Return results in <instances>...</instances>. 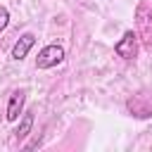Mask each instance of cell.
<instances>
[{"label": "cell", "mask_w": 152, "mask_h": 152, "mask_svg": "<svg viewBox=\"0 0 152 152\" xmlns=\"http://www.w3.org/2000/svg\"><path fill=\"white\" fill-rule=\"evenodd\" d=\"M126 107L135 119H150L152 116V93H135L133 97H128Z\"/></svg>", "instance_id": "3957f363"}, {"label": "cell", "mask_w": 152, "mask_h": 152, "mask_svg": "<svg viewBox=\"0 0 152 152\" xmlns=\"http://www.w3.org/2000/svg\"><path fill=\"white\" fill-rule=\"evenodd\" d=\"M62 59H64V48L62 45H45L36 57V66L38 69H52Z\"/></svg>", "instance_id": "277c9868"}, {"label": "cell", "mask_w": 152, "mask_h": 152, "mask_svg": "<svg viewBox=\"0 0 152 152\" xmlns=\"http://www.w3.org/2000/svg\"><path fill=\"white\" fill-rule=\"evenodd\" d=\"M36 45V36L33 33H24V36H19V40L12 45V59L14 62H21L26 55H28V50Z\"/></svg>", "instance_id": "8992f818"}, {"label": "cell", "mask_w": 152, "mask_h": 152, "mask_svg": "<svg viewBox=\"0 0 152 152\" xmlns=\"http://www.w3.org/2000/svg\"><path fill=\"white\" fill-rule=\"evenodd\" d=\"M24 102H26V93L24 90H12L10 102H7V121H17L24 112Z\"/></svg>", "instance_id": "5b68a950"}, {"label": "cell", "mask_w": 152, "mask_h": 152, "mask_svg": "<svg viewBox=\"0 0 152 152\" xmlns=\"http://www.w3.org/2000/svg\"><path fill=\"white\" fill-rule=\"evenodd\" d=\"M138 50H140V40H138V33L135 31H124V36L114 43V52L121 57V59H126V62H131V59H135L138 57Z\"/></svg>", "instance_id": "7a4b0ae2"}, {"label": "cell", "mask_w": 152, "mask_h": 152, "mask_svg": "<svg viewBox=\"0 0 152 152\" xmlns=\"http://www.w3.org/2000/svg\"><path fill=\"white\" fill-rule=\"evenodd\" d=\"M135 33H138V40L152 50V5L147 2H140L135 7Z\"/></svg>", "instance_id": "6da1fadb"}, {"label": "cell", "mask_w": 152, "mask_h": 152, "mask_svg": "<svg viewBox=\"0 0 152 152\" xmlns=\"http://www.w3.org/2000/svg\"><path fill=\"white\" fill-rule=\"evenodd\" d=\"M7 24H10V10L0 5V33L7 28Z\"/></svg>", "instance_id": "ba28073f"}, {"label": "cell", "mask_w": 152, "mask_h": 152, "mask_svg": "<svg viewBox=\"0 0 152 152\" xmlns=\"http://www.w3.org/2000/svg\"><path fill=\"white\" fill-rule=\"evenodd\" d=\"M33 128V112H21V119H19V126L14 131V138L17 140H24Z\"/></svg>", "instance_id": "52a82bcc"}]
</instances>
